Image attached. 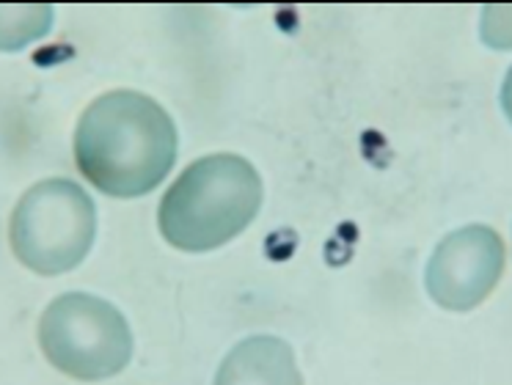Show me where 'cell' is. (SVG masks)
Returning a JSON list of instances; mask_svg holds the SVG:
<instances>
[{"label": "cell", "instance_id": "5b68a950", "mask_svg": "<svg viewBox=\"0 0 512 385\" xmlns=\"http://www.w3.org/2000/svg\"><path fill=\"white\" fill-rule=\"evenodd\" d=\"M507 267V245L501 234L471 223L446 234L424 267V286L435 306L446 311H471L485 303L499 286Z\"/></svg>", "mask_w": 512, "mask_h": 385}, {"label": "cell", "instance_id": "6da1fadb", "mask_svg": "<svg viewBox=\"0 0 512 385\" xmlns=\"http://www.w3.org/2000/svg\"><path fill=\"white\" fill-rule=\"evenodd\" d=\"M179 135L166 108L144 91L116 88L83 110L75 163L91 185L113 198H141L174 168Z\"/></svg>", "mask_w": 512, "mask_h": 385}, {"label": "cell", "instance_id": "277c9868", "mask_svg": "<svg viewBox=\"0 0 512 385\" xmlns=\"http://www.w3.org/2000/svg\"><path fill=\"white\" fill-rule=\"evenodd\" d=\"M39 347L58 372L100 383L133 358V333L119 308L89 292L58 295L39 319Z\"/></svg>", "mask_w": 512, "mask_h": 385}, {"label": "cell", "instance_id": "3957f363", "mask_svg": "<svg viewBox=\"0 0 512 385\" xmlns=\"http://www.w3.org/2000/svg\"><path fill=\"white\" fill-rule=\"evenodd\" d=\"M97 237V204L72 179H42L12 212L9 240L20 262L39 275L75 270Z\"/></svg>", "mask_w": 512, "mask_h": 385}, {"label": "cell", "instance_id": "8992f818", "mask_svg": "<svg viewBox=\"0 0 512 385\" xmlns=\"http://www.w3.org/2000/svg\"><path fill=\"white\" fill-rule=\"evenodd\" d=\"M218 383H303L287 341L254 336L240 341L221 363Z\"/></svg>", "mask_w": 512, "mask_h": 385}, {"label": "cell", "instance_id": "7a4b0ae2", "mask_svg": "<svg viewBox=\"0 0 512 385\" xmlns=\"http://www.w3.org/2000/svg\"><path fill=\"white\" fill-rule=\"evenodd\" d=\"M262 207V179L254 165L232 152L190 163L157 207V226L168 245L207 253L243 234Z\"/></svg>", "mask_w": 512, "mask_h": 385}]
</instances>
